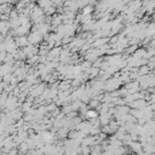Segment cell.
I'll use <instances>...</instances> for the list:
<instances>
[{
    "label": "cell",
    "instance_id": "1",
    "mask_svg": "<svg viewBox=\"0 0 155 155\" xmlns=\"http://www.w3.org/2000/svg\"><path fill=\"white\" fill-rule=\"evenodd\" d=\"M41 39H42V34L39 33L38 30L31 31V33L29 34V36H28V41H29V44H31V45L39 44V42L41 41Z\"/></svg>",
    "mask_w": 155,
    "mask_h": 155
},
{
    "label": "cell",
    "instance_id": "2",
    "mask_svg": "<svg viewBox=\"0 0 155 155\" xmlns=\"http://www.w3.org/2000/svg\"><path fill=\"white\" fill-rule=\"evenodd\" d=\"M8 29H10V22L1 19L0 21V33L4 34V35H6L7 31H8Z\"/></svg>",
    "mask_w": 155,
    "mask_h": 155
},
{
    "label": "cell",
    "instance_id": "3",
    "mask_svg": "<svg viewBox=\"0 0 155 155\" xmlns=\"http://www.w3.org/2000/svg\"><path fill=\"white\" fill-rule=\"evenodd\" d=\"M15 44L17 45V47L18 46H27L28 44H29V41H28V38H25V36H23V35H19L16 40H15Z\"/></svg>",
    "mask_w": 155,
    "mask_h": 155
},
{
    "label": "cell",
    "instance_id": "4",
    "mask_svg": "<svg viewBox=\"0 0 155 155\" xmlns=\"http://www.w3.org/2000/svg\"><path fill=\"white\" fill-rule=\"evenodd\" d=\"M41 138H42L44 142H46V143H51V142L53 140L54 136H53V132H44L42 136H41Z\"/></svg>",
    "mask_w": 155,
    "mask_h": 155
},
{
    "label": "cell",
    "instance_id": "5",
    "mask_svg": "<svg viewBox=\"0 0 155 155\" xmlns=\"http://www.w3.org/2000/svg\"><path fill=\"white\" fill-rule=\"evenodd\" d=\"M108 41H109V39H108V38H99V39H96V38H94V42H93V45H92V46H97V47H99V46H102V45L107 44Z\"/></svg>",
    "mask_w": 155,
    "mask_h": 155
},
{
    "label": "cell",
    "instance_id": "6",
    "mask_svg": "<svg viewBox=\"0 0 155 155\" xmlns=\"http://www.w3.org/2000/svg\"><path fill=\"white\" fill-rule=\"evenodd\" d=\"M85 115H86V117H88V119H93V117H97V116H98V113H97L96 110L86 109V111H85Z\"/></svg>",
    "mask_w": 155,
    "mask_h": 155
},
{
    "label": "cell",
    "instance_id": "7",
    "mask_svg": "<svg viewBox=\"0 0 155 155\" xmlns=\"http://www.w3.org/2000/svg\"><path fill=\"white\" fill-rule=\"evenodd\" d=\"M92 12V6L91 5H85L82 10V15H91Z\"/></svg>",
    "mask_w": 155,
    "mask_h": 155
}]
</instances>
